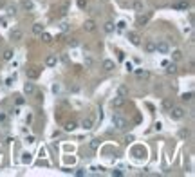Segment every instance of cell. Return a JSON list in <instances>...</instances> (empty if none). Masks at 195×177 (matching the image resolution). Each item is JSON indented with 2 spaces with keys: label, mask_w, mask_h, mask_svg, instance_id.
<instances>
[{
  "label": "cell",
  "mask_w": 195,
  "mask_h": 177,
  "mask_svg": "<svg viewBox=\"0 0 195 177\" xmlns=\"http://www.w3.org/2000/svg\"><path fill=\"white\" fill-rule=\"evenodd\" d=\"M112 125L116 127L117 130H127L128 121L123 118V116H119V114H114V116H112Z\"/></svg>",
  "instance_id": "cell-1"
},
{
  "label": "cell",
  "mask_w": 195,
  "mask_h": 177,
  "mask_svg": "<svg viewBox=\"0 0 195 177\" xmlns=\"http://www.w3.org/2000/svg\"><path fill=\"white\" fill-rule=\"evenodd\" d=\"M184 116H186V110H184L182 107H175V105H174V107L170 109V118L172 119H182Z\"/></svg>",
  "instance_id": "cell-2"
},
{
  "label": "cell",
  "mask_w": 195,
  "mask_h": 177,
  "mask_svg": "<svg viewBox=\"0 0 195 177\" xmlns=\"http://www.w3.org/2000/svg\"><path fill=\"white\" fill-rule=\"evenodd\" d=\"M156 53H161V54H168L170 53V45L166 40H161L156 43Z\"/></svg>",
  "instance_id": "cell-3"
},
{
  "label": "cell",
  "mask_w": 195,
  "mask_h": 177,
  "mask_svg": "<svg viewBox=\"0 0 195 177\" xmlns=\"http://www.w3.org/2000/svg\"><path fill=\"white\" fill-rule=\"evenodd\" d=\"M127 36H128V40H130V43H132V45H141V36L137 35L136 31H128V33H127Z\"/></svg>",
  "instance_id": "cell-4"
},
{
  "label": "cell",
  "mask_w": 195,
  "mask_h": 177,
  "mask_svg": "<svg viewBox=\"0 0 195 177\" xmlns=\"http://www.w3.org/2000/svg\"><path fill=\"white\" fill-rule=\"evenodd\" d=\"M175 11H186L188 7H190V2L188 0H179V2H175L174 6H172Z\"/></svg>",
  "instance_id": "cell-5"
},
{
  "label": "cell",
  "mask_w": 195,
  "mask_h": 177,
  "mask_svg": "<svg viewBox=\"0 0 195 177\" xmlns=\"http://www.w3.org/2000/svg\"><path fill=\"white\" fill-rule=\"evenodd\" d=\"M92 127H94V118L92 116H87V118L81 121V128L83 130H90Z\"/></svg>",
  "instance_id": "cell-6"
},
{
  "label": "cell",
  "mask_w": 195,
  "mask_h": 177,
  "mask_svg": "<svg viewBox=\"0 0 195 177\" xmlns=\"http://www.w3.org/2000/svg\"><path fill=\"white\" fill-rule=\"evenodd\" d=\"M35 92H36V87H35V83H31V81L24 83V94H27V96H33Z\"/></svg>",
  "instance_id": "cell-7"
},
{
  "label": "cell",
  "mask_w": 195,
  "mask_h": 177,
  "mask_svg": "<svg viewBox=\"0 0 195 177\" xmlns=\"http://www.w3.org/2000/svg\"><path fill=\"white\" fill-rule=\"evenodd\" d=\"M83 29H85L87 33H94V31H96V22H94V20H85Z\"/></svg>",
  "instance_id": "cell-8"
},
{
  "label": "cell",
  "mask_w": 195,
  "mask_h": 177,
  "mask_svg": "<svg viewBox=\"0 0 195 177\" xmlns=\"http://www.w3.org/2000/svg\"><path fill=\"white\" fill-rule=\"evenodd\" d=\"M9 36H11V40H13V42H20V40L24 38V31H22V29H13Z\"/></svg>",
  "instance_id": "cell-9"
},
{
  "label": "cell",
  "mask_w": 195,
  "mask_h": 177,
  "mask_svg": "<svg viewBox=\"0 0 195 177\" xmlns=\"http://www.w3.org/2000/svg\"><path fill=\"white\" fill-rule=\"evenodd\" d=\"M110 105H112V109H121V107H125V98L116 96V98L110 101Z\"/></svg>",
  "instance_id": "cell-10"
},
{
  "label": "cell",
  "mask_w": 195,
  "mask_h": 177,
  "mask_svg": "<svg viewBox=\"0 0 195 177\" xmlns=\"http://www.w3.org/2000/svg\"><path fill=\"white\" fill-rule=\"evenodd\" d=\"M103 69H105L107 72H110V71L116 69V63H114L112 60H103Z\"/></svg>",
  "instance_id": "cell-11"
},
{
  "label": "cell",
  "mask_w": 195,
  "mask_h": 177,
  "mask_svg": "<svg viewBox=\"0 0 195 177\" xmlns=\"http://www.w3.org/2000/svg\"><path fill=\"white\" fill-rule=\"evenodd\" d=\"M20 6H22L25 11H33V9H35V2H33V0H22Z\"/></svg>",
  "instance_id": "cell-12"
},
{
  "label": "cell",
  "mask_w": 195,
  "mask_h": 177,
  "mask_svg": "<svg viewBox=\"0 0 195 177\" xmlns=\"http://www.w3.org/2000/svg\"><path fill=\"white\" fill-rule=\"evenodd\" d=\"M145 51H146V53H156V42H154V40L145 42Z\"/></svg>",
  "instance_id": "cell-13"
},
{
  "label": "cell",
  "mask_w": 195,
  "mask_h": 177,
  "mask_svg": "<svg viewBox=\"0 0 195 177\" xmlns=\"http://www.w3.org/2000/svg\"><path fill=\"white\" fill-rule=\"evenodd\" d=\"M117 96L127 98V96H128V87H127V85H119V87H117Z\"/></svg>",
  "instance_id": "cell-14"
},
{
  "label": "cell",
  "mask_w": 195,
  "mask_h": 177,
  "mask_svg": "<svg viewBox=\"0 0 195 177\" xmlns=\"http://www.w3.org/2000/svg\"><path fill=\"white\" fill-rule=\"evenodd\" d=\"M43 31H45V29H43V24H40V22H36V24L33 25V33H35L36 36H40V35H42Z\"/></svg>",
  "instance_id": "cell-15"
},
{
  "label": "cell",
  "mask_w": 195,
  "mask_h": 177,
  "mask_svg": "<svg viewBox=\"0 0 195 177\" xmlns=\"http://www.w3.org/2000/svg\"><path fill=\"white\" fill-rule=\"evenodd\" d=\"M13 56H15V53H13V49H6V51L2 53V58L6 60V61H11V60H13Z\"/></svg>",
  "instance_id": "cell-16"
},
{
  "label": "cell",
  "mask_w": 195,
  "mask_h": 177,
  "mask_svg": "<svg viewBox=\"0 0 195 177\" xmlns=\"http://www.w3.org/2000/svg\"><path fill=\"white\" fill-rule=\"evenodd\" d=\"M76 127H78V123H76V121H72V119L65 123V130H67V132H74V130H76Z\"/></svg>",
  "instance_id": "cell-17"
},
{
  "label": "cell",
  "mask_w": 195,
  "mask_h": 177,
  "mask_svg": "<svg viewBox=\"0 0 195 177\" xmlns=\"http://www.w3.org/2000/svg\"><path fill=\"white\" fill-rule=\"evenodd\" d=\"M150 18H152V13H146L145 17H139V20H137V24H139V25H146V24L150 22Z\"/></svg>",
  "instance_id": "cell-18"
},
{
  "label": "cell",
  "mask_w": 195,
  "mask_h": 177,
  "mask_svg": "<svg viewBox=\"0 0 195 177\" xmlns=\"http://www.w3.org/2000/svg\"><path fill=\"white\" fill-rule=\"evenodd\" d=\"M56 61H58V60H56L54 54H49V56L45 58V65H47V67H54V65H56Z\"/></svg>",
  "instance_id": "cell-19"
},
{
  "label": "cell",
  "mask_w": 195,
  "mask_h": 177,
  "mask_svg": "<svg viewBox=\"0 0 195 177\" xmlns=\"http://www.w3.org/2000/svg\"><path fill=\"white\" fill-rule=\"evenodd\" d=\"M103 29H105V33H114V29H116V25H114V22H105V25H103Z\"/></svg>",
  "instance_id": "cell-20"
},
{
  "label": "cell",
  "mask_w": 195,
  "mask_h": 177,
  "mask_svg": "<svg viewBox=\"0 0 195 177\" xmlns=\"http://www.w3.org/2000/svg\"><path fill=\"white\" fill-rule=\"evenodd\" d=\"M172 107H174V101H172L170 98H164V99H163V109H164V110H170Z\"/></svg>",
  "instance_id": "cell-21"
},
{
  "label": "cell",
  "mask_w": 195,
  "mask_h": 177,
  "mask_svg": "<svg viewBox=\"0 0 195 177\" xmlns=\"http://www.w3.org/2000/svg\"><path fill=\"white\" fill-rule=\"evenodd\" d=\"M6 13H7V17H15L17 15V6H7L6 7Z\"/></svg>",
  "instance_id": "cell-22"
},
{
  "label": "cell",
  "mask_w": 195,
  "mask_h": 177,
  "mask_svg": "<svg viewBox=\"0 0 195 177\" xmlns=\"http://www.w3.org/2000/svg\"><path fill=\"white\" fill-rule=\"evenodd\" d=\"M40 36H42V42H43V43H51V42H53V36H51L49 33H45V31H43Z\"/></svg>",
  "instance_id": "cell-23"
},
{
  "label": "cell",
  "mask_w": 195,
  "mask_h": 177,
  "mask_svg": "<svg viewBox=\"0 0 195 177\" xmlns=\"http://www.w3.org/2000/svg\"><path fill=\"white\" fill-rule=\"evenodd\" d=\"M83 63H85L87 67H92V65H94V58L89 56V54H85V56H83Z\"/></svg>",
  "instance_id": "cell-24"
},
{
  "label": "cell",
  "mask_w": 195,
  "mask_h": 177,
  "mask_svg": "<svg viewBox=\"0 0 195 177\" xmlns=\"http://www.w3.org/2000/svg\"><path fill=\"white\" fill-rule=\"evenodd\" d=\"M31 161H33V157H31L29 152H24V154H22V163H24V164H29Z\"/></svg>",
  "instance_id": "cell-25"
},
{
  "label": "cell",
  "mask_w": 195,
  "mask_h": 177,
  "mask_svg": "<svg viewBox=\"0 0 195 177\" xmlns=\"http://www.w3.org/2000/svg\"><path fill=\"white\" fill-rule=\"evenodd\" d=\"M172 60H174V61H179V60H182V51L175 49V51L172 53Z\"/></svg>",
  "instance_id": "cell-26"
},
{
  "label": "cell",
  "mask_w": 195,
  "mask_h": 177,
  "mask_svg": "<svg viewBox=\"0 0 195 177\" xmlns=\"http://www.w3.org/2000/svg\"><path fill=\"white\" fill-rule=\"evenodd\" d=\"M27 78L36 79L38 78V71H36V69H27Z\"/></svg>",
  "instance_id": "cell-27"
},
{
  "label": "cell",
  "mask_w": 195,
  "mask_h": 177,
  "mask_svg": "<svg viewBox=\"0 0 195 177\" xmlns=\"http://www.w3.org/2000/svg\"><path fill=\"white\" fill-rule=\"evenodd\" d=\"M175 72H177V65L175 63H172V65L166 63V74H175Z\"/></svg>",
  "instance_id": "cell-28"
},
{
  "label": "cell",
  "mask_w": 195,
  "mask_h": 177,
  "mask_svg": "<svg viewBox=\"0 0 195 177\" xmlns=\"http://www.w3.org/2000/svg\"><path fill=\"white\" fill-rule=\"evenodd\" d=\"M136 76H137V78H143V79H146V78H148V76H150V74H148L146 71H143V69H137V71H136Z\"/></svg>",
  "instance_id": "cell-29"
},
{
  "label": "cell",
  "mask_w": 195,
  "mask_h": 177,
  "mask_svg": "<svg viewBox=\"0 0 195 177\" xmlns=\"http://www.w3.org/2000/svg\"><path fill=\"white\" fill-rule=\"evenodd\" d=\"M132 7H134L136 11H139V13H141V11H143V2H141V0H134Z\"/></svg>",
  "instance_id": "cell-30"
},
{
  "label": "cell",
  "mask_w": 195,
  "mask_h": 177,
  "mask_svg": "<svg viewBox=\"0 0 195 177\" xmlns=\"http://www.w3.org/2000/svg\"><path fill=\"white\" fill-rule=\"evenodd\" d=\"M89 146H90V150H98L99 148V139H90Z\"/></svg>",
  "instance_id": "cell-31"
},
{
  "label": "cell",
  "mask_w": 195,
  "mask_h": 177,
  "mask_svg": "<svg viewBox=\"0 0 195 177\" xmlns=\"http://www.w3.org/2000/svg\"><path fill=\"white\" fill-rule=\"evenodd\" d=\"M132 154H134V157H136V159H141L139 154H145V150H143L141 146H137V148H134V152H132Z\"/></svg>",
  "instance_id": "cell-32"
},
{
  "label": "cell",
  "mask_w": 195,
  "mask_h": 177,
  "mask_svg": "<svg viewBox=\"0 0 195 177\" xmlns=\"http://www.w3.org/2000/svg\"><path fill=\"white\" fill-rule=\"evenodd\" d=\"M192 98H193V92H184V94L181 96L182 101H192Z\"/></svg>",
  "instance_id": "cell-33"
},
{
  "label": "cell",
  "mask_w": 195,
  "mask_h": 177,
  "mask_svg": "<svg viewBox=\"0 0 195 177\" xmlns=\"http://www.w3.org/2000/svg\"><path fill=\"white\" fill-rule=\"evenodd\" d=\"M67 43H69V47H78L79 40L78 38H71V40H67Z\"/></svg>",
  "instance_id": "cell-34"
},
{
  "label": "cell",
  "mask_w": 195,
  "mask_h": 177,
  "mask_svg": "<svg viewBox=\"0 0 195 177\" xmlns=\"http://www.w3.org/2000/svg\"><path fill=\"white\" fill-rule=\"evenodd\" d=\"M67 11H69V4H63V6H61V9H60V15L63 17V15H67Z\"/></svg>",
  "instance_id": "cell-35"
},
{
  "label": "cell",
  "mask_w": 195,
  "mask_h": 177,
  "mask_svg": "<svg viewBox=\"0 0 195 177\" xmlns=\"http://www.w3.org/2000/svg\"><path fill=\"white\" fill-rule=\"evenodd\" d=\"M87 6H89L87 0H78V7L79 9H87Z\"/></svg>",
  "instance_id": "cell-36"
},
{
  "label": "cell",
  "mask_w": 195,
  "mask_h": 177,
  "mask_svg": "<svg viewBox=\"0 0 195 177\" xmlns=\"http://www.w3.org/2000/svg\"><path fill=\"white\" fill-rule=\"evenodd\" d=\"M117 29H119V31H123V29H125V27H127V22H125V20H121V22H117V25H116Z\"/></svg>",
  "instance_id": "cell-37"
},
{
  "label": "cell",
  "mask_w": 195,
  "mask_h": 177,
  "mask_svg": "<svg viewBox=\"0 0 195 177\" xmlns=\"http://www.w3.org/2000/svg\"><path fill=\"white\" fill-rule=\"evenodd\" d=\"M60 90H61L60 83H54V85H53V92H54V94H60Z\"/></svg>",
  "instance_id": "cell-38"
},
{
  "label": "cell",
  "mask_w": 195,
  "mask_h": 177,
  "mask_svg": "<svg viewBox=\"0 0 195 177\" xmlns=\"http://www.w3.org/2000/svg\"><path fill=\"white\" fill-rule=\"evenodd\" d=\"M125 69H127L128 72H132V71H134V65H132L130 61H127V63H125Z\"/></svg>",
  "instance_id": "cell-39"
},
{
  "label": "cell",
  "mask_w": 195,
  "mask_h": 177,
  "mask_svg": "<svg viewBox=\"0 0 195 177\" xmlns=\"http://www.w3.org/2000/svg\"><path fill=\"white\" fill-rule=\"evenodd\" d=\"M188 134H190V132H188V130H184V128H182V130H181V132H179V136H181V138H186V136H188Z\"/></svg>",
  "instance_id": "cell-40"
},
{
  "label": "cell",
  "mask_w": 195,
  "mask_h": 177,
  "mask_svg": "<svg viewBox=\"0 0 195 177\" xmlns=\"http://www.w3.org/2000/svg\"><path fill=\"white\" fill-rule=\"evenodd\" d=\"M154 127H156V130H157V132H159V130H163V123H159V121H157V123L154 125Z\"/></svg>",
  "instance_id": "cell-41"
},
{
  "label": "cell",
  "mask_w": 195,
  "mask_h": 177,
  "mask_svg": "<svg viewBox=\"0 0 195 177\" xmlns=\"http://www.w3.org/2000/svg\"><path fill=\"white\" fill-rule=\"evenodd\" d=\"M69 27H71L69 24H61V31H69Z\"/></svg>",
  "instance_id": "cell-42"
},
{
  "label": "cell",
  "mask_w": 195,
  "mask_h": 177,
  "mask_svg": "<svg viewBox=\"0 0 195 177\" xmlns=\"http://www.w3.org/2000/svg\"><path fill=\"white\" fill-rule=\"evenodd\" d=\"M35 141H36V139L33 138V136H29V138H27V143H29V145H33V143H35Z\"/></svg>",
  "instance_id": "cell-43"
},
{
  "label": "cell",
  "mask_w": 195,
  "mask_h": 177,
  "mask_svg": "<svg viewBox=\"0 0 195 177\" xmlns=\"http://www.w3.org/2000/svg\"><path fill=\"white\" fill-rule=\"evenodd\" d=\"M125 141H127V143H130V141H134V136H127V138H125Z\"/></svg>",
  "instance_id": "cell-44"
},
{
  "label": "cell",
  "mask_w": 195,
  "mask_h": 177,
  "mask_svg": "<svg viewBox=\"0 0 195 177\" xmlns=\"http://www.w3.org/2000/svg\"><path fill=\"white\" fill-rule=\"evenodd\" d=\"M17 105H24V98H17Z\"/></svg>",
  "instance_id": "cell-45"
},
{
  "label": "cell",
  "mask_w": 195,
  "mask_h": 177,
  "mask_svg": "<svg viewBox=\"0 0 195 177\" xmlns=\"http://www.w3.org/2000/svg\"><path fill=\"white\" fill-rule=\"evenodd\" d=\"M121 174H123L121 170H114V172H112V175H121Z\"/></svg>",
  "instance_id": "cell-46"
},
{
  "label": "cell",
  "mask_w": 195,
  "mask_h": 177,
  "mask_svg": "<svg viewBox=\"0 0 195 177\" xmlns=\"http://www.w3.org/2000/svg\"><path fill=\"white\" fill-rule=\"evenodd\" d=\"M0 121H2V123L6 121V114H4V112H0Z\"/></svg>",
  "instance_id": "cell-47"
},
{
  "label": "cell",
  "mask_w": 195,
  "mask_h": 177,
  "mask_svg": "<svg viewBox=\"0 0 195 177\" xmlns=\"http://www.w3.org/2000/svg\"><path fill=\"white\" fill-rule=\"evenodd\" d=\"M25 121H27V123H31V121H33V116H31V114H27V118H25Z\"/></svg>",
  "instance_id": "cell-48"
},
{
  "label": "cell",
  "mask_w": 195,
  "mask_h": 177,
  "mask_svg": "<svg viewBox=\"0 0 195 177\" xmlns=\"http://www.w3.org/2000/svg\"><path fill=\"white\" fill-rule=\"evenodd\" d=\"M2 43H4V42H2V38H0V51H2Z\"/></svg>",
  "instance_id": "cell-49"
}]
</instances>
